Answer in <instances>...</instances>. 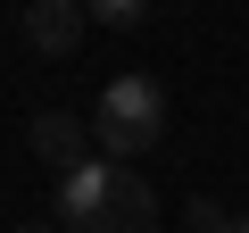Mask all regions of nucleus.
I'll return each instance as SVG.
<instances>
[{"mask_svg": "<svg viewBox=\"0 0 249 233\" xmlns=\"http://www.w3.org/2000/svg\"><path fill=\"white\" fill-rule=\"evenodd\" d=\"M166 134V92L150 83V75H116L108 92H100V108H91V142H100V158H142L150 142Z\"/></svg>", "mask_w": 249, "mask_h": 233, "instance_id": "2", "label": "nucleus"}, {"mask_svg": "<svg viewBox=\"0 0 249 233\" xmlns=\"http://www.w3.org/2000/svg\"><path fill=\"white\" fill-rule=\"evenodd\" d=\"M191 233H249V216H224L216 200H191Z\"/></svg>", "mask_w": 249, "mask_h": 233, "instance_id": "6", "label": "nucleus"}, {"mask_svg": "<svg viewBox=\"0 0 249 233\" xmlns=\"http://www.w3.org/2000/svg\"><path fill=\"white\" fill-rule=\"evenodd\" d=\"M58 216L75 233H150L158 225V192L133 167H116V158H83V167L58 175Z\"/></svg>", "mask_w": 249, "mask_h": 233, "instance_id": "1", "label": "nucleus"}, {"mask_svg": "<svg viewBox=\"0 0 249 233\" xmlns=\"http://www.w3.org/2000/svg\"><path fill=\"white\" fill-rule=\"evenodd\" d=\"M17 233H50V225H17Z\"/></svg>", "mask_w": 249, "mask_h": 233, "instance_id": "7", "label": "nucleus"}, {"mask_svg": "<svg viewBox=\"0 0 249 233\" xmlns=\"http://www.w3.org/2000/svg\"><path fill=\"white\" fill-rule=\"evenodd\" d=\"M83 17H91V25H108V34H133V25L150 17V0H83Z\"/></svg>", "mask_w": 249, "mask_h": 233, "instance_id": "5", "label": "nucleus"}, {"mask_svg": "<svg viewBox=\"0 0 249 233\" xmlns=\"http://www.w3.org/2000/svg\"><path fill=\"white\" fill-rule=\"evenodd\" d=\"M25 42L42 58H67L83 42V0H34V9H25Z\"/></svg>", "mask_w": 249, "mask_h": 233, "instance_id": "3", "label": "nucleus"}, {"mask_svg": "<svg viewBox=\"0 0 249 233\" xmlns=\"http://www.w3.org/2000/svg\"><path fill=\"white\" fill-rule=\"evenodd\" d=\"M34 150L67 175V167H83V125L75 116H34Z\"/></svg>", "mask_w": 249, "mask_h": 233, "instance_id": "4", "label": "nucleus"}]
</instances>
